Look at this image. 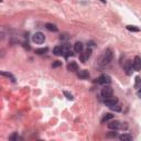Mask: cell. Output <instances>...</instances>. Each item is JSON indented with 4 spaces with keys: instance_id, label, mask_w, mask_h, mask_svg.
I'll return each instance as SVG.
<instances>
[{
    "instance_id": "obj_9",
    "label": "cell",
    "mask_w": 141,
    "mask_h": 141,
    "mask_svg": "<svg viewBox=\"0 0 141 141\" xmlns=\"http://www.w3.org/2000/svg\"><path fill=\"white\" fill-rule=\"evenodd\" d=\"M108 128L109 129H114V130H117V129H119L120 128V122H119L118 120H112L111 119V121L109 120V122H108Z\"/></svg>"
},
{
    "instance_id": "obj_24",
    "label": "cell",
    "mask_w": 141,
    "mask_h": 141,
    "mask_svg": "<svg viewBox=\"0 0 141 141\" xmlns=\"http://www.w3.org/2000/svg\"><path fill=\"white\" fill-rule=\"evenodd\" d=\"M61 65H62V62H60V61H55V62L52 64V67H53V68H56V67H60Z\"/></svg>"
},
{
    "instance_id": "obj_21",
    "label": "cell",
    "mask_w": 141,
    "mask_h": 141,
    "mask_svg": "<svg viewBox=\"0 0 141 141\" xmlns=\"http://www.w3.org/2000/svg\"><path fill=\"white\" fill-rule=\"evenodd\" d=\"M110 109H112V110H116V111H120L121 110V107H120V105L117 103V104H115L114 106H111Z\"/></svg>"
},
{
    "instance_id": "obj_6",
    "label": "cell",
    "mask_w": 141,
    "mask_h": 141,
    "mask_svg": "<svg viewBox=\"0 0 141 141\" xmlns=\"http://www.w3.org/2000/svg\"><path fill=\"white\" fill-rule=\"evenodd\" d=\"M112 93H114V90H112V88L110 86L106 85L103 89H101V97L104 98H108V97H111L112 96Z\"/></svg>"
},
{
    "instance_id": "obj_2",
    "label": "cell",
    "mask_w": 141,
    "mask_h": 141,
    "mask_svg": "<svg viewBox=\"0 0 141 141\" xmlns=\"http://www.w3.org/2000/svg\"><path fill=\"white\" fill-rule=\"evenodd\" d=\"M62 46V51H63V56H64L65 58L69 57V56L73 55V51H72V48H70V45L68 43H64Z\"/></svg>"
},
{
    "instance_id": "obj_12",
    "label": "cell",
    "mask_w": 141,
    "mask_h": 141,
    "mask_svg": "<svg viewBox=\"0 0 141 141\" xmlns=\"http://www.w3.org/2000/svg\"><path fill=\"white\" fill-rule=\"evenodd\" d=\"M67 70H69V72H77V70H78V65H77V63L76 62H70V63H68Z\"/></svg>"
},
{
    "instance_id": "obj_3",
    "label": "cell",
    "mask_w": 141,
    "mask_h": 141,
    "mask_svg": "<svg viewBox=\"0 0 141 141\" xmlns=\"http://www.w3.org/2000/svg\"><path fill=\"white\" fill-rule=\"evenodd\" d=\"M32 41L37 44H42L45 41V35L42 32H35L32 37Z\"/></svg>"
},
{
    "instance_id": "obj_18",
    "label": "cell",
    "mask_w": 141,
    "mask_h": 141,
    "mask_svg": "<svg viewBox=\"0 0 141 141\" xmlns=\"http://www.w3.org/2000/svg\"><path fill=\"white\" fill-rule=\"evenodd\" d=\"M53 53H54L56 56H61V55H63L62 46H55L54 49H53Z\"/></svg>"
},
{
    "instance_id": "obj_17",
    "label": "cell",
    "mask_w": 141,
    "mask_h": 141,
    "mask_svg": "<svg viewBox=\"0 0 141 141\" xmlns=\"http://www.w3.org/2000/svg\"><path fill=\"white\" fill-rule=\"evenodd\" d=\"M0 75L8 77V78H10V79L12 80V82H16V78H15V76H13L11 73H9V72H2V70H0Z\"/></svg>"
},
{
    "instance_id": "obj_27",
    "label": "cell",
    "mask_w": 141,
    "mask_h": 141,
    "mask_svg": "<svg viewBox=\"0 0 141 141\" xmlns=\"http://www.w3.org/2000/svg\"><path fill=\"white\" fill-rule=\"evenodd\" d=\"M3 39H5V34H3L2 32H0V41H2Z\"/></svg>"
},
{
    "instance_id": "obj_28",
    "label": "cell",
    "mask_w": 141,
    "mask_h": 141,
    "mask_svg": "<svg viewBox=\"0 0 141 141\" xmlns=\"http://www.w3.org/2000/svg\"><path fill=\"white\" fill-rule=\"evenodd\" d=\"M108 136H109V137H117V133H116V132H112V133H109Z\"/></svg>"
},
{
    "instance_id": "obj_10",
    "label": "cell",
    "mask_w": 141,
    "mask_h": 141,
    "mask_svg": "<svg viewBox=\"0 0 141 141\" xmlns=\"http://www.w3.org/2000/svg\"><path fill=\"white\" fill-rule=\"evenodd\" d=\"M140 67H141L140 57H139V56H136V57H135V61L132 62V68L138 72V70H140Z\"/></svg>"
},
{
    "instance_id": "obj_30",
    "label": "cell",
    "mask_w": 141,
    "mask_h": 141,
    "mask_svg": "<svg viewBox=\"0 0 141 141\" xmlns=\"http://www.w3.org/2000/svg\"><path fill=\"white\" fill-rule=\"evenodd\" d=\"M100 1L103 2V3H106V0H100Z\"/></svg>"
},
{
    "instance_id": "obj_22",
    "label": "cell",
    "mask_w": 141,
    "mask_h": 141,
    "mask_svg": "<svg viewBox=\"0 0 141 141\" xmlns=\"http://www.w3.org/2000/svg\"><path fill=\"white\" fill-rule=\"evenodd\" d=\"M63 94H64V96H65L66 98H67L68 100H73V99H74L73 95H72V94H69L68 91H66V90H65V91H63Z\"/></svg>"
},
{
    "instance_id": "obj_14",
    "label": "cell",
    "mask_w": 141,
    "mask_h": 141,
    "mask_svg": "<svg viewBox=\"0 0 141 141\" xmlns=\"http://www.w3.org/2000/svg\"><path fill=\"white\" fill-rule=\"evenodd\" d=\"M111 119H114V115H112V114H106V115H104V117L101 118L100 122L105 123V122H107L109 120H111Z\"/></svg>"
},
{
    "instance_id": "obj_7",
    "label": "cell",
    "mask_w": 141,
    "mask_h": 141,
    "mask_svg": "<svg viewBox=\"0 0 141 141\" xmlns=\"http://www.w3.org/2000/svg\"><path fill=\"white\" fill-rule=\"evenodd\" d=\"M123 69H125V72L127 75H130V74L132 73V61H130V60H128V61L125 62V64H123Z\"/></svg>"
},
{
    "instance_id": "obj_11",
    "label": "cell",
    "mask_w": 141,
    "mask_h": 141,
    "mask_svg": "<svg viewBox=\"0 0 141 141\" xmlns=\"http://www.w3.org/2000/svg\"><path fill=\"white\" fill-rule=\"evenodd\" d=\"M77 76H78L80 79H87L88 77H89V73H88V70H86V69H79L78 72H77Z\"/></svg>"
},
{
    "instance_id": "obj_20",
    "label": "cell",
    "mask_w": 141,
    "mask_h": 141,
    "mask_svg": "<svg viewBox=\"0 0 141 141\" xmlns=\"http://www.w3.org/2000/svg\"><path fill=\"white\" fill-rule=\"evenodd\" d=\"M127 30L131 31V32H139V28H137L135 26H127Z\"/></svg>"
},
{
    "instance_id": "obj_25",
    "label": "cell",
    "mask_w": 141,
    "mask_h": 141,
    "mask_svg": "<svg viewBox=\"0 0 141 141\" xmlns=\"http://www.w3.org/2000/svg\"><path fill=\"white\" fill-rule=\"evenodd\" d=\"M135 87L137 88V89H139V87H140V77L139 76L136 77V85H135Z\"/></svg>"
},
{
    "instance_id": "obj_16",
    "label": "cell",
    "mask_w": 141,
    "mask_h": 141,
    "mask_svg": "<svg viewBox=\"0 0 141 141\" xmlns=\"http://www.w3.org/2000/svg\"><path fill=\"white\" fill-rule=\"evenodd\" d=\"M119 139L121 141H131L132 140V136L129 135V133H123V135L119 136Z\"/></svg>"
},
{
    "instance_id": "obj_23",
    "label": "cell",
    "mask_w": 141,
    "mask_h": 141,
    "mask_svg": "<svg viewBox=\"0 0 141 141\" xmlns=\"http://www.w3.org/2000/svg\"><path fill=\"white\" fill-rule=\"evenodd\" d=\"M18 139H19V136H18V133H17V132L12 133V135L9 137V140H18Z\"/></svg>"
},
{
    "instance_id": "obj_5",
    "label": "cell",
    "mask_w": 141,
    "mask_h": 141,
    "mask_svg": "<svg viewBox=\"0 0 141 141\" xmlns=\"http://www.w3.org/2000/svg\"><path fill=\"white\" fill-rule=\"evenodd\" d=\"M90 55H91V49H87V50L85 51H82L80 52V54H79V60H80V62H83V63H85L88 58L90 57Z\"/></svg>"
},
{
    "instance_id": "obj_13",
    "label": "cell",
    "mask_w": 141,
    "mask_h": 141,
    "mask_svg": "<svg viewBox=\"0 0 141 141\" xmlns=\"http://www.w3.org/2000/svg\"><path fill=\"white\" fill-rule=\"evenodd\" d=\"M83 49H84V44L82 42H76V43L74 44V50H75V52H77V53H80L83 51Z\"/></svg>"
},
{
    "instance_id": "obj_29",
    "label": "cell",
    "mask_w": 141,
    "mask_h": 141,
    "mask_svg": "<svg viewBox=\"0 0 141 141\" xmlns=\"http://www.w3.org/2000/svg\"><path fill=\"white\" fill-rule=\"evenodd\" d=\"M87 45H89V46H93V45H94V42H93V41H90L89 43H87Z\"/></svg>"
},
{
    "instance_id": "obj_1",
    "label": "cell",
    "mask_w": 141,
    "mask_h": 141,
    "mask_svg": "<svg viewBox=\"0 0 141 141\" xmlns=\"http://www.w3.org/2000/svg\"><path fill=\"white\" fill-rule=\"evenodd\" d=\"M112 58H114V54H112V51L110 49H108V50H106L105 53L103 54L100 58V65L101 66H107L111 63Z\"/></svg>"
},
{
    "instance_id": "obj_4",
    "label": "cell",
    "mask_w": 141,
    "mask_h": 141,
    "mask_svg": "<svg viewBox=\"0 0 141 141\" xmlns=\"http://www.w3.org/2000/svg\"><path fill=\"white\" fill-rule=\"evenodd\" d=\"M98 83L100 84V85H109V84L111 83V77L109 75H106V74H103V75H100L98 77Z\"/></svg>"
},
{
    "instance_id": "obj_19",
    "label": "cell",
    "mask_w": 141,
    "mask_h": 141,
    "mask_svg": "<svg viewBox=\"0 0 141 141\" xmlns=\"http://www.w3.org/2000/svg\"><path fill=\"white\" fill-rule=\"evenodd\" d=\"M49 51L48 48H42V49H38V50H35V54L38 55H42V54H45Z\"/></svg>"
},
{
    "instance_id": "obj_26",
    "label": "cell",
    "mask_w": 141,
    "mask_h": 141,
    "mask_svg": "<svg viewBox=\"0 0 141 141\" xmlns=\"http://www.w3.org/2000/svg\"><path fill=\"white\" fill-rule=\"evenodd\" d=\"M64 39H68L67 34H63V35H61V40H64Z\"/></svg>"
},
{
    "instance_id": "obj_8",
    "label": "cell",
    "mask_w": 141,
    "mask_h": 141,
    "mask_svg": "<svg viewBox=\"0 0 141 141\" xmlns=\"http://www.w3.org/2000/svg\"><path fill=\"white\" fill-rule=\"evenodd\" d=\"M104 103L106 106H108L109 108L111 107V106H114L115 104H117L118 103V99L116 97H108V98H105V100H104Z\"/></svg>"
},
{
    "instance_id": "obj_15",
    "label": "cell",
    "mask_w": 141,
    "mask_h": 141,
    "mask_svg": "<svg viewBox=\"0 0 141 141\" xmlns=\"http://www.w3.org/2000/svg\"><path fill=\"white\" fill-rule=\"evenodd\" d=\"M45 28H46L49 31H51V32H57V27L53 23H46L45 24Z\"/></svg>"
}]
</instances>
